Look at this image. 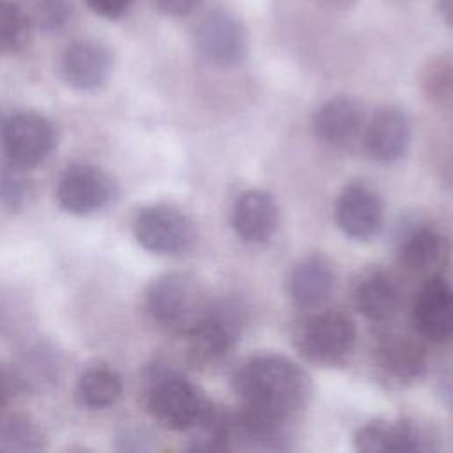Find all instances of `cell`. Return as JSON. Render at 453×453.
Masks as SVG:
<instances>
[{"instance_id": "15", "label": "cell", "mask_w": 453, "mask_h": 453, "mask_svg": "<svg viewBox=\"0 0 453 453\" xmlns=\"http://www.w3.org/2000/svg\"><path fill=\"white\" fill-rule=\"evenodd\" d=\"M278 225V207L265 191H244L232 209V226L248 242L267 241Z\"/></svg>"}, {"instance_id": "14", "label": "cell", "mask_w": 453, "mask_h": 453, "mask_svg": "<svg viewBox=\"0 0 453 453\" xmlns=\"http://www.w3.org/2000/svg\"><path fill=\"white\" fill-rule=\"evenodd\" d=\"M411 127L407 117L396 108L379 110L366 126L365 147L370 157L389 163L407 150Z\"/></svg>"}, {"instance_id": "3", "label": "cell", "mask_w": 453, "mask_h": 453, "mask_svg": "<svg viewBox=\"0 0 453 453\" xmlns=\"http://www.w3.org/2000/svg\"><path fill=\"white\" fill-rule=\"evenodd\" d=\"M145 405L150 416L163 426L189 430L209 402L186 379L173 373H159L150 380Z\"/></svg>"}, {"instance_id": "13", "label": "cell", "mask_w": 453, "mask_h": 453, "mask_svg": "<svg viewBox=\"0 0 453 453\" xmlns=\"http://www.w3.org/2000/svg\"><path fill=\"white\" fill-rule=\"evenodd\" d=\"M64 373L60 354L50 343L28 345L12 368V384L30 393H46L53 389Z\"/></svg>"}, {"instance_id": "2", "label": "cell", "mask_w": 453, "mask_h": 453, "mask_svg": "<svg viewBox=\"0 0 453 453\" xmlns=\"http://www.w3.org/2000/svg\"><path fill=\"white\" fill-rule=\"evenodd\" d=\"M147 310L165 329L188 334L207 317L211 306L195 276L166 273L149 285Z\"/></svg>"}, {"instance_id": "21", "label": "cell", "mask_w": 453, "mask_h": 453, "mask_svg": "<svg viewBox=\"0 0 453 453\" xmlns=\"http://www.w3.org/2000/svg\"><path fill=\"white\" fill-rule=\"evenodd\" d=\"M375 357L382 370L398 380H412L425 368V352L419 343L407 336L388 334L379 340Z\"/></svg>"}, {"instance_id": "8", "label": "cell", "mask_w": 453, "mask_h": 453, "mask_svg": "<svg viewBox=\"0 0 453 453\" xmlns=\"http://www.w3.org/2000/svg\"><path fill=\"white\" fill-rule=\"evenodd\" d=\"M198 53L219 67L237 65L244 60L248 35L244 25L228 11L216 9L209 12L195 30Z\"/></svg>"}, {"instance_id": "7", "label": "cell", "mask_w": 453, "mask_h": 453, "mask_svg": "<svg viewBox=\"0 0 453 453\" xmlns=\"http://www.w3.org/2000/svg\"><path fill=\"white\" fill-rule=\"evenodd\" d=\"M113 196L115 184L111 177L94 165L76 163L67 166L57 184L60 207L76 216L101 211Z\"/></svg>"}, {"instance_id": "16", "label": "cell", "mask_w": 453, "mask_h": 453, "mask_svg": "<svg viewBox=\"0 0 453 453\" xmlns=\"http://www.w3.org/2000/svg\"><path fill=\"white\" fill-rule=\"evenodd\" d=\"M365 124L363 106L350 97H333L313 115L315 134L331 145H347Z\"/></svg>"}, {"instance_id": "6", "label": "cell", "mask_w": 453, "mask_h": 453, "mask_svg": "<svg viewBox=\"0 0 453 453\" xmlns=\"http://www.w3.org/2000/svg\"><path fill=\"white\" fill-rule=\"evenodd\" d=\"M136 241L152 253L173 255L184 251L193 242V223L177 207L156 203L143 207L134 218Z\"/></svg>"}, {"instance_id": "20", "label": "cell", "mask_w": 453, "mask_h": 453, "mask_svg": "<svg viewBox=\"0 0 453 453\" xmlns=\"http://www.w3.org/2000/svg\"><path fill=\"white\" fill-rule=\"evenodd\" d=\"M352 301L361 315L382 322L396 313L400 306V290L382 271H370L356 283Z\"/></svg>"}, {"instance_id": "11", "label": "cell", "mask_w": 453, "mask_h": 453, "mask_svg": "<svg viewBox=\"0 0 453 453\" xmlns=\"http://www.w3.org/2000/svg\"><path fill=\"white\" fill-rule=\"evenodd\" d=\"M336 223L342 232L357 241H368L382 226V200L366 184L347 186L336 200Z\"/></svg>"}, {"instance_id": "23", "label": "cell", "mask_w": 453, "mask_h": 453, "mask_svg": "<svg viewBox=\"0 0 453 453\" xmlns=\"http://www.w3.org/2000/svg\"><path fill=\"white\" fill-rule=\"evenodd\" d=\"M122 393L120 377L106 368L94 366L81 373L78 380V396L81 403L92 409H104L113 405Z\"/></svg>"}, {"instance_id": "26", "label": "cell", "mask_w": 453, "mask_h": 453, "mask_svg": "<svg viewBox=\"0 0 453 453\" xmlns=\"http://www.w3.org/2000/svg\"><path fill=\"white\" fill-rule=\"evenodd\" d=\"M28 200V184L21 168L9 159L0 161V211L18 212Z\"/></svg>"}, {"instance_id": "24", "label": "cell", "mask_w": 453, "mask_h": 453, "mask_svg": "<svg viewBox=\"0 0 453 453\" xmlns=\"http://www.w3.org/2000/svg\"><path fill=\"white\" fill-rule=\"evenodd\" d=\"M30 23V14L16 0H0V53L23 48Z\"/></svg>"}, {"instance_id": "12", "label": "cell", "mask_w": 453, "mask_h": 453, "mask_svg": "<svg viewBox=\"0 0 453 453\" xmlns=\"http://www.w3.org/2000/svg\"><path fill=\"white\" fill-rule=\"evenodd\" d=\"M354 446L365 453L426 451L430 449V437L423 428L411 421L377 419L356 432Z\"/></svg>"}, {"instance_id": "10", "label": "cell", "mask_w": 453, "mask_h": 453, "mask_svg": "<svg viewBox=\"0 0 453 453\" xmlns=\"http://www.w3.org/2000/svg\"><path fill=\"white\" fill-rule=\"evenodd\" d=\"M113 71L111 51L92 39L71 42L60 58V73L67 85L76 90H97L110 80Z\"/></svg>"}, {"instance_id": "4", "label": "cell", "mask_w": 453, "mask_h": 453, "mask_svg": "<svg viewBox=\"0 0 453 453\" xmlns=\"http://www.w3.org/2000/svg\"><path fill=\"white\" fill-rule=\"evenodd\" d=\"M356 338L352 320L336 310H327L306 319L296 331V347L313 363H336L345 357Z\"/></svg>"}, {"instance_id": "32", "label": "cell", "mask_w": 453, "mask_h": 453, "mask_svg": "<svg viewBox=\"0 0 453 453\" xmlns=\"http://www.w3.org/2000/svg\"><path fill=\"white\" fill-rule=\"evenodd\" d=\"M334 2H336V0H334Z\"/></svg>"}, {"instance_id": "22", "label": "cell", "mask_w": 453, "mask_h": 453, "mask_svg": "<svg viewBox=\"0 0 453 453\" xmlns=\"http://www.w3.org/2000/svg\"><path fill=\"white\" fill-rule=\"evenodd\" d=\"M46 446L42 426L27 414H9L0 419V451L28 453Z\"/></svg>"}, {"instance_id": "5", "label": "cell", "mask_w": 453, "mask_h": 453, "mask_svg": "<svg viewBox=\"0 0 453 453\" xmlns=\"http://www.w3.org/2000/svg\"><path fill=\"white\" fill-rule=\"evenodd\" d=\"M5 159L19 168H32L42 163L55 147L53 124L35 111L9 115L0 129Z\"/></svg>"}, {"instance_id": "19", "label": "cell", "mask_w": 453, "mask_h": 453, "mask_svg": "<svg viewBox=\"0 0 453 453\" xmlns=\"http://www.w3.org/2000/svg\"><path fill=\"white\" fill-rule=\"evenodd\" d=\"M449 257V241L435 228L421 225L411 230L400 244L402 264L418 274L434 276Z\"/></svg>"}, {"instance_id": "9", "label": "cell", "mask_w": 453, "mask_h": 453, "mask_svg": "<svg viewBox=\"0 0 453 453\" xmlns=\"http://www.w3.org/2000/svg\"><path fill=\"white\" fill-rule=\"evenodd\" d=\"M412 326L419 336L442 343L453 338V288L439 276H430L416 294Z\"/></svg>"}, {"instance_id": "25", "label": "cell", "mask_w": 453, "mask_h": 453, "mask_svg": "<svg viewBox=\"0 0 453 453\" xmlns=\"http://www.w3.org/2000/svg\"><path fill=\"white\" fill-rule=\"evenodd\" d=\"M425 94L437 103L453 101V58L435 57L432 58L421 74Z\"/></svg>"}, {"instance_id": "17", "label": "cell", "mask_w": 453, "mask_h": 453, "mask_svg": "<svg viewBox=\"0 0 453 453\" xmlns=\"http://www.w3.org/2000/svg\"><path fill=\"white\" fill-rule=\"evenodd\" d=\"M334 285V273L320 255L301 258L287 276V294L294 304L310 308L322 303Z\"/></svg>"}, {"instance_id": "29", "label": "cell", "mask_w": 453, "mask_h": 453, "mask_svg": "<svg viewBox=\"0 0 453 453\" xmlns=\"http://www.w3.org/2000/svg\"><path fill=\"white\" fill-rule=\"evenodd\" d=\"M154 5L168 16H186L193 12L202 0H152Z\"/></svg>"}, {"instance_id": "18", "label": "cell", "mask_w": 453, "mask_h": 453, "mask_svg": "<svg viewBox=\"0 0 453 453\" xmlns=\"http://www.w3.org/2000/svg\"><path fill=\"white\" fill-rule=\"evenodd\" d=\"M188 352L196 365H212L221 359L235 342V326L223 311L211 308L207 317L188 334Z\"/></svg>"}, {"instance_id": "31", "label": "cell", "mask_w": 453, "mask_h": 453, "mask_svg": "<svg viewBox=\"0 0 453 453\" xmlns=\"http://www.w3.org/2000/svg\"><path fill=\"white\" fill-rule=\"evenodd\" d=\"M439 9L444 19H448L453 25V0H439Z\"/></svg>"}, {"instance_id": "1", "label": "cell", "mask_w": 453, "mask_h": 453, "mask_svg": "<svg viewBox=\"0 0 453 453\" xmlns=\"http://www.w3.org/2000/svg\"><path fill=\"white\" fill-rule=\"evenodd\" d=\"M241 411L232 430L242 439L262 441L278 434L280 426L310 398V379L299 365L278 354H264L246 361L234 379Z\"/></svg>"}, {"instance_id": "30", "label": "cell", "mask_w": 453, "mask_h": 453, "mask_svg": "<svg viewBox=\"0 0 453 453\" xmlns=\"http://www.w3.org/2000/svg\"><path fill=\"white\" fill-rule=\"evenodd\" d=\"M12 379L11 375H7L4 370H0V409L7 403L9 396H11V389H12Z\"/></svg>"}, {"instance_id": "28", "label": "cell", "mask_w": 453, "mask_h": 453, "mask_svg": "<svg viewBox=\"0 0 453 453\" xmlns=\"http://www.w3.org/2000/svg\"><path fill=\"white\" fill-rule=\"evenodd\" d=\"M88 9L106 19L122 18L133 5V0H85Z\"/></svg>"}, {"instance_id": "27", "label": "cell", "mask_w": 453, "mask_h": 453, "mask_svg": "<svg viewBox=\"0 0 453 453\" xmlns=\"http://www.w3.org/2000/svg\"><path fill=\"white\" fill-rule=\"evenodd\" d=\"M71 16L73 5L69 0H37L30 19L44 32H58L69 23Z\"/></svg>"}]
</instances>
